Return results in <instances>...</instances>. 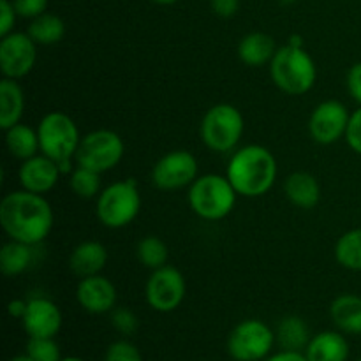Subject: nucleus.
Segmentation results:
<instances>
[{"label": "nucleus", "mask_w": 361, "mask_h": 361, "mask_svg": "<svg viewBox=\"0 0 361 361\" xmlns=\"http://www.w3.org/2000/svg\"><path fill=\"white\" fill-rule=\"evenodd\" d=\"M55 215L42 194L14 190L0 203V226L11 240L39 245L53 229Z\"/></svg>", "instance_id": "1"}, {"label": "nucleus", "mask_w": 361, "mask_h": 361, "mask_svg": "<svg viewBox=\"0 0 361 361\" xmlns=\"http://www.w3.org/2000/svg\"><path fill=\"white\" fill-rule=\"evenodd\" d=\"M226 176L238 196L259 197L274 187L277 180V161L267 147L247 145L229 159Z\"/></svg>", "instance_id": "2"}, {"label": "nucleus", "mask_w": 361, "mask_h": 361, "mask_svg": "<svg viewBox=\"0 0 361 361\" xmlns=\"http://www.w3.org/2000/svg\"><path fill=\"white\" fill-rule=\"evenodd\" d=\"M41 154L53 159L60 166L63 175L73 171V159L80 147V129L69 115L51 111L41 118L37 126Z\"/></svg>", "instance_id": "3"}, {"label": "nucleus", "mask_w": 361, "mask_h": 361, "mask_svg": "<svg viewBox=\"0 0 361 361\" xmlns=\"http://www.w3.org/2000/svg\"><path fill=\"white\" fill-rule=\"evenodd\" d=\"M270 74L277 88L288 95H303L316 85L317 69L303 46L286 44L270 62Z\"/></svg>", "instance_id": "4"}, {"label": "nucleus", "mask_w": 361, "mask_h": 361, "mask_svg": "<svg viewBox=\"0 0 361 361\" xmlns=\"http://www.w3.org/2000/svg\"><path fill=\"white\" fill-rule=\"evenodd\" d=\"M189 207L204 221H221L228 217L236 204L238 192L228 176L203 175L189 187Z\"/></svg>", "instance_id": "5"}, {"label": "nucleus", "mask_w": 361, "mask_h": 361, "mask_svg": "<svg viewBox=\"0 0 361 361\" xmlns=\"http://www.w3.org/2000/svg\"><path fill=\"white\" fill-rule=\"evenodd\" d=\"M141 210V194L134 178L120 180L101 190L97 197V217L106 228L120 229L129 226Z\"/></svg>", "instance_id": "6"}, {"label": "nucleus", "mask_w": 361, "mask_h": 361, "mask_svg": "<svg viewBox=\"0 0 361 361\" xmlns=\"http://www.w3.org/2000/svg\"><path fill=\"white\" fill-rule=\"evenodd\" d=\"M245 122L240 109L233 104H215L201 120V140L217 154H228L238 147Z\"/></svg>", "instance_id": "7"}, {"label": "nucleus", "mask_w": 361, "mask_h": 361, "mask_svg": "<svg viewBox=\"0 0 361 361\" xmlns=\"http://www.w3.org/2000/svg\"><path fill=\"white\" fill-rule=\"evenodd\" d=\"M123 154L126 145L118 134L109 129H97L81 137L74 161L81 168L94 169L102 175L118 166Z\"/></svg>", "instance_id": "8"}, {"label": "nucleus", "mask_w": 361, "mask_h": 361, "mask_svg": "<svg viewBox=\"0 0 361 361\" xmlns=\"http://www.w3.org/2000/svg\"><path fill=\"white\" fill-rule=\"evenodd\" d=\"M277 342L275 331L259 319L236 324L228 337V353L235 361H263Z\"/></svg>", "instance_id": "9"}, {"label": "nucleus", "mask_w": 361, "mask_h": 361, "mask_svg": "<svg viewBox=\"0 0 361 361\" xmlns=\"http://www.w3.org/2000/svg\"><path fill=\"white\" fill-rule=\"evenodd\" d=\"M200 173V162L189 150H173L155 162L152 183L161 190H178L190 187Z\"/></svg>", "instance_id": "10"}, {"label": "nucleus", "mask_w": 361, "mask_h": 361, "mask_svg": "<svg viewBox=\"0 0 361 361\" xmlns=\"http://www.w3.org/2000/svg\"><path fill=\"white\" fill-rule=\"evenodd\" d=\"M185 277L178 268L169 267V264L152 271L147 289H145L148 305L162 314L178 309L185 300Z\"/></svg>", "instance_id": "11"}, {"label": "nucleus", "mask_w": 361, "mask_h": 361, "mask_svg": "<svg viewBox=\"0 0 361 361\" xmlns=\"http://www.w3.org/2000/svg\"><path fill=\"white\" fill-rule=\"evenodd\" d=\"M37 44L27 32H11L0 39V69L4 78L20 80L35 66Z\"/></svg>", "instance_id": "12"}, {"label": "nucleus", "mask_w": 361, "mask_h": 361, "mask_svg": "<svg viewBox=\"0 0 361 361\" xmlns=\"http://www.w3.org/2000/svg\"><path fill=\"white\" fill-rule=\"evenodd\" d=\"M351 113L341 101H324L316 106L309 118V133L319 145H334L345 137Z\"/></svg>", "instance_id": "13"}, {"label": "nucleus", "mask_w": 361, "mask_h": 361, "mask_svg": "<svg viewBox=\"0 0 361 361\" xmlns=\"http://www.w3.org/2000/svg\"><path fill=\"white\" fill-rule=\"evenodd\" d=\"M21 324L28 337L55 338L62 328V312L49 298L34 296L27 300V310L21 317Z\"/></svg>", "instance_id": "14"}, {"label": "nucleus", "mask_w": 361, "mask_h": 361, "mask_svg": "<svg viewBox=\"0 0 361 361\" xmlns=\"http://www.w3.org/2000/svg\"><path fill=\"white\" fill-rule=\"evenodd\" d=\"M60 175H63L60 166L44 154H37L27 161H21L18 171L21 189L35 194L49 192L59 183Z\"/></svg>", "instance_id": "15"}, {"label": "nucleus", "mask_w": 361, "mask_h": 361, "mask_svg": "<svg viewBox=\"0 0 361 361\" xmlns=\"http://www.w3.org/2000/svg\"><path fill=\"white\" fill-rule=\"evenodd\" d=\"M116 288L104 275L83 277L76 288V300L90 314L111 312L116 305Z\"/></svg>", "instance_id": "16"}, {"label": "nucleus", "mask_w": 361, "mask_h": 361, "mask_svg": "<svg viewBox=\"0 0 361 361\" xmlns=\"http://www.w3.org/2000/svg\"><path fill=\"white\" fill-rule=\"evenodd\" d=\"M108 263V249L102 243L88 240L74 247L69 257V268L80 279L99 275Z\"/></svg>", "instance_id": "17"}, {"label": "nucleus", "mask_w": 361, "mask_h": 361, "mask_svg": "<svg viewBox=\"0 0 361 361\" xmlns=\"http://www.w3.org/2000/svg\"><path fill=\"white\" fill-rule=\"evenodd\" d=\"M305 356L309 361H348L349 342L341 331H321L310 338Z\"/></svg>", "instance_id": "18"}, {"label": "nucleus", "mask_w": 361, "mask_h": 361, "mask_svg": "<svg viewBox=\"0 0 361 361\" xmlns=\"http://www.w3.org/2000/svg\"><path fill=\"white\" fill-rule=\"evenodd\" d=\"M284 192L291 204L303 208V210H310V208L317 207L321 200V185L316 180V176L310 173L298 171L293 173L286 178Z\"/></svg>", "instance_id": "19"}, {"label": "nucleus", "mask_w": 361, "mask_h": 361, "mask_svg": "<svg viewBox=\"0 0 361 361\" xmlns=\"http://www.w3.org/2000/svg\"><path fill=\"white\" fill-rule=\"evenodd\" d=\"M275 41L268 34L263 32H250L240 41L238 56L245 66L249 67H263L274 60L277 53Z\"/></svg>", "instance_id": "20"}, {"label": "nucleus", "mask_w": 361, "mask_h": 361, "mask_svg": "<svg viewBox=\"0 0 361 361\" xmlns=\"http://www.w3.org/2000/svg\"><path fill=\"white\" fill-rule=\"evenodd\" d=\"M330 316L342 334L361 335V296L341 295L331 302Z\"/></svg>", "instance_id": "21"}, {"label": "nucleus", "mask_w": 361, "mask_h": 361, "mask_svg": "<svg viewBox=\"0 0 361 361\" xmlns=\"http://www.w3.org/2000/svg\"><path fill=\"white\" fill-rule=\"evenodd\" d=\"M25 109V94L16 80L0 81V127L4 130L20 123Z\"/></svg>", "instance_id": "22"}, {"label": "nucleus", "mask_w": 361, "mask_h": 361, "mask_svg": "<svg viewBox=\"0 0 361 361\" xmlns=\"http://www.w3.org/2000/svg\"><path fill=\"white\" fill-rule=\"evenodd\" d=\"M6 147L9 154L20 161L34 157L41 152L37 129H32L25 123H16V126L9 127L6 129Z\"/></svg>", "instance_id": "23"}, {"label": "nucleus", "mask_w": 361, "mask_h": 361, "mask_svg": "<svg viewBox=\"0 0 361 361\" xmlns=\"http://www.w3.org/2000/svg\"><path fill=\"white\" fill-rule=\"evenodd\" d=\"M279 345L284 351H305L310 342L309 324L298 316H288L279 323L277 331H275Z\"/></svg>", "instance_id": "24"}, {"label": "nucleus", "mask_w": 361, "mask_h": 361, "mask_svg": "<svg viewBox=\"0 0 361 361\" xmlns=\"http://www.w3.org/2000/svg\"><path fill=\"white\" fill-rule=\"evenodd\" d=\"M27 34L34 39L37 46H51L63 39V35H66V23L56 14L44 13L30 20Z\"/></svg>", "instance_id": "25"}, {"label": "nucleus", "mask_w": 361, "mask_h": 361, "mask_svg": "<svg viewBox=\"0 0 361 361\" xmlns=\"http://www.w3.org/2000/svg\"><path fill=\"white\" fill-rule=\"evenodd\" d=\"M32 247L34 245L9 240L0 250V270H2V274L7 277H16V275L23 274L32 264V257H34Z\"/></svg>", "instance_id": "26"}, {"label": "nucleus", "mask_w": 361, "mask_h": 361, "mask_svg": "<svg viewBox=\"0 0 361 361\" xmlns=\"http://www.w3.org/2000/svg\"><path fill=\"white\" fill-rule=\"evenodd\" d=\"M335 259L345 270L361 271V228L351 229L337 240Z\"/></svg>", "instance_id": "27"}, {"label": "nucleus", "mask_w": 361, "mask_h": 361, "mask_svg": "<svg viewBox=\"0 0 361 361\" xmlns=\"http://www.w3.org/2000/svg\"><path fill=\"white\" fill-rule=\"evenodd\" d=\"M137 259L143 267L150 268L152 271L159 270V268L166 267L169 261V249L166 245L164 240H161L159 236L148 235L143 240H140L137 243Z\"/></svg>", "instance_id": "28"}, {"label": "nucleus", "mask_w": 361, "mask_h": 361, "mask_svg": "<svg viewBox=\"0 0 361 361\" xmlns=\"http://www.w3.org/2000/svg\"><path fill=\"white\" fill-rule=\"evenodd\" d=\"M69 185L78 197H81V200H92L97 194H101V173L76 166L71 171Z\"/></svg>", "instance_id": "29"}, {"label": "nucleus", "mask_w": 361, "mask_h": 361, "mask_svg": "<svg viewBox=\"0 0 361 361\" xmlns=\"http://www.w3.org/2000/svg\"><path fill=\"white\" fill-rule=\"evenodd\" d=\"M25 353L34 361H60V348L55 338H39L30 337L27 342Z\"/></svg>", "instance_id": "30"}, {"label": "nucleus", "mask_w": 361, "mask_h": 361, "mask_svg": "<svg viewBox=\"0 0 361 361\" xmlns=\"http://www.w3.org/2000/svg\"><path fill=\"white\" fill-rule=\"evenodd\" d=\"M104 361H143L140 349L127 341H116L106 349Z\"/></svg>", "instance_id": "31"}, {"label": "nucleus", "mask_w": 361, "mask_h": 361, "mask_svg": "<svg viewBox=\"0 0 361 361\" xmlns=\"http://www.w3.org/2000/svg\"><path fill=\"white\" fill-rule=\"evenodd\" d=\"M111 324L115 326V330L118 331V334L129 337V335L136 334V330L140 328V319H137L136 314L129 309H113Z\"/></svg>", "instance_id": "32"}, {"label": "nucleus", "mask_w": 361, "mask_h": 361, "mask_svg": "<svg viewBox=\"0 0 361 361\" xmlns=\"http://www.w3.org/2000/svg\"><path fill=\"white\" fill-rule=\"evenodd\" d=\"M13 6L14 9H16L18 16L27 18V20H34V18L46 13L48 0H13Z\"/></svg>", "instance_id": "33"}, {"label": "nucleus", "mask_w": 361, "mask_h": 361, "mask_svg": "<svg viewBox=\"0 0 361 361\" xmlns=\"http://www.w3.org/2000/svg\"><path fill=\"white\" fill-rule=\"evenodd\" d=\"M345 141L353 148V152L361 155V106L351 113L348 130H345Z\"/></svg>", "instance_id": "34"}, {"label": "nucleus", "mask_w": 361, "mask_h": 361, "mask_svg": "<svg viewBox=\"0 0 361 361\" xmlns=\"http://www.w3.org/2000/svg\"><path fill=\"white\" fill-rule=\"evenodd\" d=\"M16 9L13 6V0H0V35H7L14 32L16 23Z\"/></svg>", "instance_id": "35"}, {"label": "nucleus", "mask_w": 361, "mask_h": 361, "mask_svg": "<svg viewBox=\"0 0 361 361\" xmlns=\"http://www.w3.org/2000/svg\"><path fill=\"white\" fill-rule=\"evenodd\" d=\"M348 90L351 97L361 106V62L355 63L348 73Z\"/></svg>", "instance_id": "36"}, {"label": "nucleus", "mask_w": 361, "mask_h": 361, "mask_svg": "<svg viewBox=\"0 0 361 361\" xmlns=\"http://www.w3.org/2000/svg\"><path fill=\"white\" fill-rule=\"evenodd\" d=\"M212 11L221 18H233L240 9V0H210Z\"/></svg>", "instance_id": "37"}, {"label": "nucleus", "mask_w": 361, "mask_h": 361, "mask_svg": "<svg viewBox=\"0 0 361 361\" xmlns=\"http://www.w3.org/2000/svg\"><path fill=\"white\" fill-rule=\"evenodd\" d=\"M263 361H309V360H307L305 353L284 351V349H282L281 353H277V355L274 356H268V358Z\"/></svg>", "instance_id": "38"}, {"label": "nucleus", "mask_w": 361, "mask_h": 361, "mask_svg": "<svg viewBox=\"0 0 361 361\" xmlns=\"http://www.w3.org/2000/svg\"><path fill=\"white\" fill-rule=\"evenodd\" d=\"M7 310H9L11 317H16L21 321V317L25 316V310H27V300H11Z\"/></svg>", "instance_id": "39"}, {"label": "nucleus", "mask_w": 361, "mask_h": 361, "mask_svg": "<svg viewBox=\"0 0 361 361\" xmlns=\"http://www.w3.org/2000/svg\"><path fill=\"white\" fill-rule=\"evenodd\" d=\"M9 361H34L30 358V356L27 355V353H23V355H18V356H13Z\"/></svg>", "instance_id": "40"}, {"label": "nucleus", "mask_w": 361, "mask_h": 361, "mask_svg": "<svg viewBox=\"0 0 361 361\" xmlns=\"http://www.w3.org/2000/svg\"><path fill=\"white\" fill-rule=\"evenodd\" d=\"M289 44H293V46H303V41H302V37H300V35H293L291 41H289Z\"/></svg>", "instance_id": "41"}, {"label": "nucleus", "mask_w": 361, "mask_h": 361, "mask_svg": "<svg viewBox=\"0 0 361 361\" xmlns=\"http://www.w3.org/2000/svg\"><path fill=\"white\" fill-rule=\"evenodd\" d=\"M155 4H161V6H171V4L178 2V0H154Z\"/></svg>", "instance_id": "42"}, {"label": "nucleus", "mask_w": 361, "mask_h": 361, "mask_svg": "<svg viewBox=\"0 0 361 361\" xmlns=\"http://www.w3.org/2000/svg\"><path fill=\"white\" fill-rule=\"evenodd\" d=\"M60 361H85V360H81V358H76V356H71V358H62Z\"/></svg>", "instance_id": "43"}, {"label": "nucleus", "mask_w": 361, "mask_h": 361, "mask_svg": "<svg viewBox=\"0 0 361 361\" xmlns=\"http://www.w3.org/2000/svg\"><path fill=\"white\" fill-rule=\"evenodd\" d=\"M281 2L282 4H293V2H295V0H281Z\"/></svg>", "instance_id": "44"}, {"label": "nucleus", "mask_w": 361, "mask_h": 361, "mask_svg": "<svg viewBox=\"0 0 361 361\" xmlns=\"http://www.w3.org/2000/svg\"><path fill=\"white\" fill-rule=\"evenodd\" d=\"M358 361H361V358H360V360H358Z\"/></svg>", "instance_id": "45"}]
</instances>
